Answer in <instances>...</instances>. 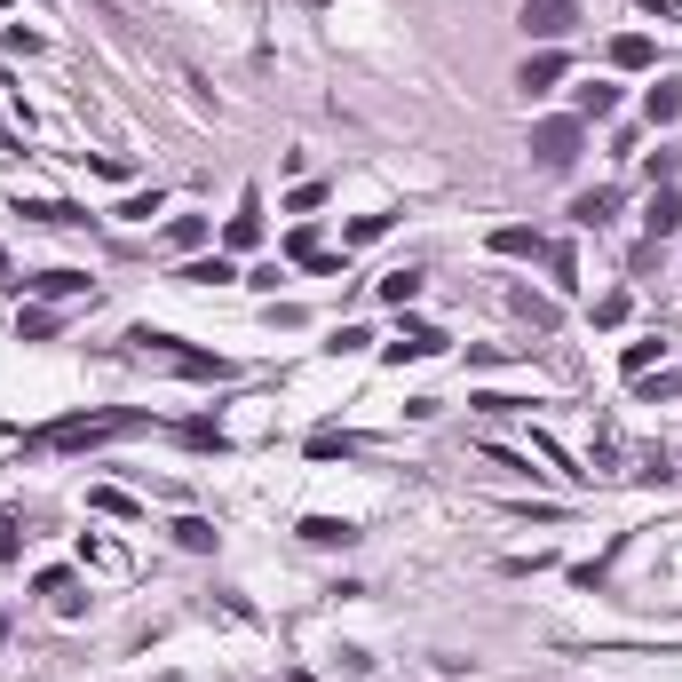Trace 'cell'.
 <instances>
[{"mask_svg":"<svg viewBox=\"0 0 682 682\" xmlns=\"http://www.w3.org/2000/svg\"><path fill=\"white\" fill-rule=\"evenodd\" d=\"M445 326H405V334L389 341V349H381V357H389V365H413V357H445Z\"/></svg>","mask_w":682,"mask_h":682,"instance_id":"cell-5","label":"cell"},{"mask_svg":"<svg viewBox=\"0 0 682 682\" xmlns=\"http://www.w3.org/2000/svg\"><path fill=\"white\" fill-rule=\"evenodd\" d=\"M659 357H667V341H659V334H651V341H627V349H619V365H627V381H643V373H651Z\"/></svg>","mask_w":682,"mask_h":682,"instance_id":"cell-18","label":"cell"},{"mask_svg":"<svg viewBox=\"0 0 682 682\" xmlns=\"http://www.w3.org/2000/svg\"><path fill=\"white\" fill-rule=\"evenodd\" d=\"M579 143H587L579 119H540V127H532V159H540L548 175H564L571 159H579Z\"/></svg>","mask_w":682,"mask_h":682,"instance_id":"cell-3","label":"cell"},{"mask_svg":"<svg viewBox=\"0 0 682 682\" xmlns=\"http://www.w3.org/2000/svg\"><path fill=\"white\" fill-rule=\"evenodd\" d=\"M16 532H24V524H16V516H0V564H16V556H24V540H16Z\"/></svg>","mask_w":682,"mask_h":682,"instance_id":"cell-33","label":"cell"},{"mask_svg":"<svg viewBox=\"0 0 682 682\" xmlns=\"http://www.w3.org/2000/svg\"><path fill=\"white\" fill-rule=\"evenodd\" d=\"M365 341H373V334H365V326H341V334L326 341V357H349V349H365Z\"/></svg>","mask_w":682,"mask_h":682,"instance_id":"cell-30","label":"cell"},{"mask_svg":"<svg viewBox=\"0 0 682 682\" xmlns=\"http://www.w3.org/2000/svg\"><path fill=\"white\" fill-rule=\"evenodd\" d=\"M175 540H183L191 556H207V548H215V524H207V516H183V524H175Z\"/></svg>","mask_w":682,"mask_h":682,"instance_id":"cell-22","label":"cell"},{"mask_svg":"<svg viewBox=\"0 0 682 682\" xmlns=\"http://www.w3.org/2000/svg\"><path fill=\"white\" fill-rule=\"evenodd\" d=\"M643 223H651V246H667V238L682 230V191H675V183L651 191V215H643Z\"/></svg>","mask_w":682,"mask_h":682,"instance_id":"cell-7","label":"cell"},{"mask_svg":"<svg viewBox=\"0 0 682 682\" xmlns=\"http://www.w3.org/2000/svg\"><path fill=\"white\" fill-rule=\"evenodd\" d=\"M548 270H556V286H564V294L579 286V254H571V246H548Z\"/></svg>","mask_w":682,"mask_h":682,"instance_id":"cell-25","label":"cell"},{"mask_svg":"<svg viewBox=\"0 0 682 682\" xmlns=\"http://www.w3.org/2000/svg\"><path fill=\"white\" fill-rule=\"evenodd\" d=\"M643 175H651V191H659V183H675V151H651V159H643Z\"/></svg>","mask_w":682,"mask_h":682,"instance_id":"cell-31","label":"cell"},{"mask_svg":"<svg viewBox=\"0 0 682 682\" xmlns=\"http://www.w3.org/2000/svg\"><path fill=\"white\" fill-rule=\"evenodd\" d=\"M16 215H24V223H56V230L88 223V207H72V199H16Z\"/></svg>","mask_w":682,"mask_h":682,"instance_id":"cell-8","label":"cell"},{"mask_svg":"<svg viewBox=\"0 0 682 682\" xmlns=\"http://www.w3.org/2000/svg\"><path fill=\"white\" fill-rule=\"evenodd\" d=\"M627 310H635L627 294H603V302H595V326H627Z\"/></svg>","mask_w":682,"mask_h":682,"instance_id":"cell-27","label":"cell"},{"mask_svg":"<svg viewBox=\"0 0 682 682\" xmlns=\"http://www.w3.org/2000/svg\"><path fill=\"white\" fill-rule=\"evenodd\" d=\"M175 278H183V286H230L238 270H230V254H199V262H183Z\"/></svg>","mask_w":682,"mask_h":682,"instance_id":"cell-15","label":"cell"},{"mask_svg":"<svg viewBox=\"0 0 682 682\" xmlns=\"http://www.w3.org/2000/svg\"><path fill=\"white\" fill-rule=\"evenodd\" d=\"M88 508H104V516H135V500H127L119 484H96V492H88Z\"/></svg>","mask_w":682,"mask_h":682,"instance_id":"cell-24","label":"cell"},{"mask_svg":"<svg viewBox=\"0 0 682 682\" xmlns=\"http://www.w3.org/2000/svg\"><path fill=\"white\" fill-rule=\"evenodd\" d=\"M24 286H32V294H40V302H72V294H96V286H88V278H80V270H32V278H24Z\"/></svg>","mask_w":682,"mask_h":682,"instance_id":"cell-10","label":"cell"},{"mask_svg":"<svg viewBox=\"0 0 682 682\" xmlns=\"http://www.w3.org/2000/svg\"><path fill=\"white\" fill-rule=\"evenodd\" d=\"M611 207H619V191H587L571 215H579V230H603V223H611Z\"/></svg>","mask_w":682,"mask_h":682,"instance_id":"cell-20","label":"cell"},{"mask_svg":"<svg viewBox=\"0 0 682 682\" xmlns=\"http://www.w3.org/2000/svg\"><path fill=\"white\" fill-rule=\"evenodd\" d=\"M579 24V0H524V32L532 40H564Z\"/></svg>","mask_w":682,"mask_h":682,"instance_id":"cell-4","label":"cell"},{"mask_svg":"<svg viewBox=\"0 0 682 682\" xmlns=\"http://www.w3.org/2000/svg\"><path fill=\"white\" fill-rule=\"evenodd\" d=\"M643 8H659V16H675V8H682V0H643Z\"/></svg>","mask_w":682,"mask_h":682,"instance_id":"cell-34","label":"cell"},{"mask_svg":"<svg viewBox=\"0 0 682 682\" xmlns=\"http://www.w3.org/2000/svg\"><path fill=\"white\" fill-rule=\"evenodd\" d=\"M135 357H151V365H175V373H191V381H230V357H207V349H183L175 334H159V326H135Z\"/></svg>","mask_w":682,"mask_h":682,"instance_id":"cell-2","label":"cell"},{"mask_svg":"<svg viewBox=\"0 0 682 682\" xmlns=\"http://www.w3.org/2000/svg\"><path fill=\"white\" fill-rule=\"evenodd\" d=\"M167 682H191V675H167Z\"/></svg>","mask_w":682,"mask_h":682,"instance_id":"cell-37","label":"cell"},{"mask_svg":"<svg viewBox=\"0 0 682 682\" xmlns=\"http://www.w3.org/2000/svg\"><path fill=\"white\" fill-rule=\"evenodd\" d=\"M492 254L524 262V254H548V238H540V230H524V223H508V230H492Z\"/></svg>","mask_w":682,"mask_h":682,"instance_id":"cell-14","label":"cell"},{"mask_svg":"<svg viewBox=\"0 0 682 682\" xmlns=\"http://www.w3.org/2000/svg\"><path fill=\"white\" fill-rule=\"evenodd\" d=\"M611 112H619V88H611V80H587V88L571 96V119H579V127H587V119H611Z\"/></svg>","mask_w":682,"mask_h":682,"instance_id":"cell-12","label":"cell"},{"mask_svg":"<svg viewBox=\"0 0 682 682\" xmlns=\"http://www.w3.org/2000/svg\"><path fill=\"white\" fill-rule=\"evenodd\" d=\"M119 215H127V223H151V215H159V191H135V199L119 207Z\"/></svg>","mask_w":682,"mask_h":682,"instance_id":"cell-32","label":"cell"},{"mask_svg":"<svg viewBox=\"0 0 682 682\" xmlns=\"http://www.w3.org/2000/svg\"><path fill=\"white\" fill-rule=\"evenodd\" d=\"M564 72H571V56H564V48H540V56H524V72H516V88H524V96H548V88H556Z\"/></svg>","mask_w":682,"mask_h":682,"instance_id":"cell-6","label":"cell"},{"mask_svg":"<svg viewBox=\"0 0 682 682\" xmlns=\"http://www.w3.org/2000/svg\"><path fill=\"white\" fill-rule=\"evenodd\" d=\"M286 262H302V270H341L334 254H326V238H318V223H302L286 238Z\"/></svg>","mask_w":682,"mask_h":682,"instance_id":"cell-11","label":"cell"},{"mask_svg":"<svg viewBox=\"0 0 682 682\" xmlns=\"http://www.w3.org/2000/svg\"><path fill=\"white\" fill-rule=\"evenodd\" d=\"M167 246H175V254L207 246V215H175V223H167Z\"/></svg>","mask_w":682,"mask_h":682,"instance_id":"cell-21","label":"cell"},{"mask_svg":"<svg viewBox=\"0 0 682 682\" xmlns=\"http://www.w3.org/2000/svg\"><path fill=\"white\" fill-rule=\"evenodd\" d=\"M302 540H310V548H349L357 524H349V516H302Z\"/></svg>","mask_w":682,"mask_h":682,"instance_id":"cell-13","label":"cell"},{"mask_svg":"<svg viewBox=\"0 0 682 682\" xmlns=\"http://www.w3.org/2000/svg\"><path fill=\"white\" fill-rule=\"evenodd\" d=\"M389 230H397V215H357V223H349V246H373V238H389Z\"/></svg>","mask_w":682,"mask_h":682,"instance_id":"cell-23","label":"cell"},{"mask_svg":"<svg viewBox=\"0 0 682 682\" xmlns=\"http://www.w3.org/2000/svg\"><path fill=\"white\" fill-rule=\"evenodd\" d=\"M635 389H643V405H659V397H682V373H659V381H651V373H643V381H635Z\"/></svg>","mask_w":682,"mask_h":682,"instance_id":"cell-26","label":"cell"},{"mask_svg":"<svg viewBox=\"0 0 682 682\" xmlns=\"http://www.w3.org/2000/svg\"><path fill=\"white\" fill-rule=\"evenodd\" d=\"M135 429H151V413H143V405L72 413V421H56V429H32V453H80V445H112V437H135Z\"/></svg>","mask_w":682,"mask_h":682,"instance_id":"cell-1","label":"cell"},{"mask_svg":"<svg viewBox=\"0 0 682 682\" xmlns=\"http://www.w3.org/2000/svg\"><path fill=\"white\" fill-rule=\"evenodd\" d=\"M254 238H262V199L246 191V199H238V215H230V223H223V246H230V254H246Z\"/></svg>","mask_w":682,"mask_h":682,"instance_id":"cell-9","label":"cell"},{"mask_svg":"<svg viewBox=\"0 0 682 682\" xmlns=\"http://www.w3.org/2000/svg\"><path fill=\"white\" fill-rule=\"evenodd\" d=\"M8 8H16V0H0V16H8Z\"/></svg>","mask_w":682,"mask_h":682,"instance_id":"cell-36","label":"cell"},{"mask_svg":"<svg viewBox=\"0 0 682 682\" xmlns=\"http://www.w3.org/2000/svg\"><path fill=\"white\" fill-rule=\"evenodd\" d=\"M643 112H651V127H667V119H682V88H675V80H659V88L643 96Z\"/></svg>","mask_w":682,"mask_h":682,"instance_id":"cell-19","label":"cell"},{"mask_svg":"<svg viewBox=\"0 0 682 682\" xmlns=\"http://www.w3.org/2000/svg\"><path fill=\"white\" fill-rule=\"evenodd\" d=\"M16 334H24V341H48V334H56V318H48V310H24V318H16Z\"/></svg>","mask_w":682,"mask_h":682,"instance_id":"cell-29","label":"cell"},{"mask_svg":"<svg viewBox=\"0 0 682 682\" xmlns=\"http://www.w3.org/2000/svg\"><path fill=\"white\" fill-rule=\"evenodd\" d=\"M651 56H659V48H651L643 32H619V40H611V64H619V72H651Z\"/></svg>","mask_w":682,"mask_h":682,"instance_id":"cell-16","label":"cell"},{"mask_svg":"<svg viewBox=\"0 0 682 682\" xmlns=\"http://www.w3.org/2000/svg\"><path fill=\"white\" fill-rule=\"evenodd\" d=\"M0 643H8V611H0Z\"/></svg>","mask_w":682,"mask_h":682,"instance_id":"cell-35","label":"cell"},{"mask_svg":"<svg viewBox=\"0 0 682 682\" xmlns=\"http://www.w3.org/2000/svg\"><path fill=\"white\" fill-rule=\"evenodd\" d=\"M381 302H389V310H413V302H421V270H389V278H381Z\"/></svg>","mask_w":682,"mask_h":682,"instance_id":"cell-17","label":"cell"},{"mask_svg":"<svg viewBox=\"0 0 682 682\" xmlns=\"http://www.w3.org/2000/svg\"><path fill=\"white\" fill-rule=\"evenodd\" d=\"M183 445H199V453H223V429H207V421H191V429H175Z\"/></svg>","mask_w":682,"mask_h":682,"instance_id":"cell-28","label":"cell"}]
</instances>
